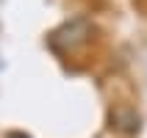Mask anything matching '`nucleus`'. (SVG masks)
<instances>
[{
	"label": "nucleus",
	"mask_w": 147,
	"mask_h": 138,
	"mask_svg": "<svg viewBox=\"0 0 147 138\" xmlns=\"http://www.w3.org/2000/svg\"><path fill=\"white\" fill-rule=\"evenodd\" d=\"M6 138H31V135H25V133H8Z\"/></svg>",
	"instance_id": "obj_1"
}]
</instances>
